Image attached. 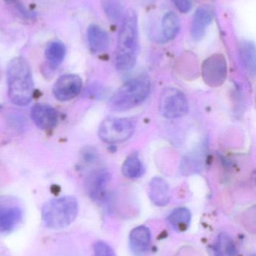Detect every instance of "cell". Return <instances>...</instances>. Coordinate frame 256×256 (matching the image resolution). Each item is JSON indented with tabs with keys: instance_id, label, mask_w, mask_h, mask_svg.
<instances>
[{
	"instance_id": "1",
	"label": "cell",
	"mask_w": 256,
	"mask_h": 256,
	"mask_svg": "<svg viewBox=\"0 0 256 256\" xmlns=\"http://www.w3.org/2000/svg\"><path fill=\"white\" fill-rule=\"evenodd\" d=\"M138 51V18L135 10L129 9L123 16L116 48L115 66L117 70H131L136 63Z\"/></svg>"
},
{
	"instance_id": "2",
	"label": "cell",
	"mask_w": 256,
	"mask_h": 256,
	"mask_svg": "<svg viewBox=\"0 0 256 256\" xmlns=\"http://www.w3.org/2000/svg\"><path fill=\"white\" fill-rule=\"evenodd\" d=\"M8 93L11 102L18 106H27L34 92V84L28 62L17 57L9 62L7 68Z\"/></svg>"
},
{
	"instance_id": "3",
	"label": "cell",
	"mask_w": 256,
	"mask_h": 256,
	"mask_svg": "<svg viewBox=\"0 0 256 256\" xmlns=\"http://www.w3.org/2000/svg\"><path fill=\"white\" fill-rule=\"evenodd\" d=\"M150 90L151 84L147 76H137L126 82L114 93L110 100V108L115 112L136 108L147 98Z\"/></svg>"
},
{
	"instance_id": "4",
	"label": "cell",
	"mask_w": 256,
	"mask_h": 256,
	"mask_svg": "<svg viewBox=\"0 0 256 256\" xmlns=\"http://www.w3.org/2000/svg\"><path fill=\"white\" fill-rule=\"evenodd\" d=\"M79 206L73 196L54 198L44 204L42 220L48 228L60 230L70 226L78 216Z\"/></svg>"
},
{
	"instance_id": "5",
	"label": "cell",
	"mask_w": 256,
	"mask_h": 256,
	"mask_svg": "<svg viewBox=\"0 0 256 256\" xmlns=\"http://www.w3.org/2000/svg\"><path fill=\"white\" fill-rule=\"evenodd\" d=\"M134 131L135 126L128 118H108L101 124L99 136L104 142L116 144L129 140Z\"/></svg>"
},
{
	"instance_id": "6",
	"label": "cell",
	"mask_w": 256,
	"mask_h": 256,
	"mask_svg": "<svg viewBox=\"0 0 256 256\" xmlns=\"http://www.w3.org/2000/svg\"><path fill=\"white\" fill-rule=\"evenodd\" d=\"M159 110L168 120L181 118L189 111L187 99L183 92L175 88H167L159 98Z\"/></svg>"
},
{
	"instance_id": "7",
	"label": "cell",
	"mask_w": 256,
	"mask_h": 256,
	"mask_svg": "<svg viewBox=\"0 0 256 256\" xmlns=\"http://www.w3.org/2000/svg\"><path fill=\"white\" fill-rule=\"evenodd\" d=\"M204 82L210 87L221 86L227 78V62L222 54H216L207 58L201 67Z\"/></svg>"
},
{
	"instance_id": "8",
	"label": "cell",
	"mask_w": 256,
	"mask_h": 256,
	"mask_svg": "<svg viewBox=\"0 0 256 256\" xmlns=\"http://www.w3.org/2000/svg\"><path fill=\"white\" fill-rule=\"evenodd\" d=\"M82 86V80L78 75L64 74L54 84L53 94L59 102H69L78 96Z\"/></svg>"
},
{
	"instance_id": "9",
	"label": "cell",
	"mask_w": 256,
	"mask_h": 256,
	"mask_svg": "<svg viewBox=\"0 0 256 256\" xmlns=\"http://www.w3.org/2000/svg\"><path fill=\"white\" fill-rule=\"evenodd\" d=\"M32 120L37 127L49 130L56 127L58 122V114L52 106L45 104H36L30 112Z\"/></svg>"
},
{
	"instance_id": "10",
	"label": "cell",
	"mask_w": 256,
	"mask_h": 256,
	"mask_svg": "<svg viewBox=\"0 0 256 256\" xmlns=\"http://www.w3.org/2000/svg\"><path fill=\"white\" fill-rule=\"evenodd\" d=\"M151 242V232L145 226L133 228L129 234V248L134 256H144Z\"/></svg>"
},
{
	"instance_id": "11",
	"label": "cell",
	"mask_w": 256,
	"mask_h": 256,
	"mask_svg": "<svg viewBox=\"0 0 256 256\" xmlns=\"http://www.w3.org/2000/svg\"><path fill=\"white\" fill-rule=\"evenodd\" d=\"M213 19V10L210 6H201L197 9L191 26V36L194 40H200L204 38Z\"/></svg>"
},
{
	"instance_id": "12",
	"label": "cell",
	"mask_w": 256,
	"mask_h": 256,
	"mask_svg": "<svg viewBox=\"0 0 256 256\" xmlns=\"http://www.w3.org/2000/svg\"><path fill=\"white\" fill-rule=\"evenodd\" d=\"M111 178L110 173L103 170L93 172L88 176L87 192L93 200H99L104 196Z\"/></svg>"
},
{
	"instance_id": "13",
	"label": "cell",
	"mask_w": 256,
	"mask_h": 256,
	"mask_svg": "<svg viewBox=\"0 0 256 256\" xmlns=\"http://www.w3.org/2000/svg\"><path fill=\"white\" fill-rule=\"evenodd\" d=\"M149 196L156 206L163 207L168 204L171 195L166 180L161 177L153 178L149 184Z\"/></svg>"
},
{
	"instance_id": "14",
	"label": "cell",
	"mask_w": 256,
	"mask_h": 256,
	"mask_svg": "<svg viewBox=\"0 0 256 256\" xmlns=\"http://www.w3.org/2000/svg\"><path fill=\"white\" fill-rule=\"evenodd\" d=\"M87 38L90 49L94 52H102L109 46L108 33L96 24H92L87 30Z\"/></svg>"
},
{
	"instance_id": "15",
	"label": "cell",
	"mask_w": 256,
	"mask_h": 256,
	"mask_svg": "<svg viewBox=\"0 0 256 256\" xmlns=\"http://www.w3.org/2000/svg\"><path fill=\"white\" fill-rule=\"evenodd\" d=\"M23 213L18 207L0 208V232L13 230L22 220Z\"/></svg>"
},
{
	"instance_id": "16",
	"label": "cell",
	"mask_w": 256,
	"mask_h": 256,
	"mask_svg": "<svg viewBox=\"0 0 256 256\" xmlns=\"http://www.w3.org/2000/svg\"><path fill=\"white\" fill-rule=\"evenodd\" d=\"M192 214L190 210L186 208H178L174 209L171 213L168 215V224L173 227V228L177 231L183 232L187 230L190 225Z\"/></svg>"
},
{
	"instance_id": "17",
	"label": "cell",
	"mask_w": 256,
	"mask_h": 256,
	"mask_svg": "<svg viewBox=\"0 0 256 256\" xmlns=\"http://www.w3.org/2000/svg\"><path fill=\"white\" fill-rule=\"evenodd\" d=\"M66 54V46L64 44L58 40L50 43L45 50V56L48 62L49 63L50 66L54 68L58 67L63 62Z\"/></svg>"
},
{
	"instance_id": "18",
	"label": "cell",
	"mask_w": 256,
	"mask_h": 256,
	"mask_svg": "<svg viewBox=\"0 0 256 256\" xmlns=\"http://www.w3.org/2000/svg\"><path fill=\"white\" fill-rule=\"evenodd\" d=\"M180 19L174 12H168L162 18V38L165 40L174 39L180 30Z\"/></svg>"
},
{
	"instance_id": "19",
	"label": "cell",
	"mask_w": 256,
	"mask_h": 256,
	"mask_svg": "<svg viewBox=\"0 0 256 256\" xmlns=\"http://www.w3.org/2000/svg\"><path fill=\"white\" fill-rule=\"evenodd\" d=\"M215 256H238L237 248L232 238L226 233L218 236L214 246Z\"/></svg>"
},
{
	"instance_id": "20",
	"label": "cell",
	"mask_w": 256,
	"mask_h": 256,
	"mask_svg": "<svg viewBox=\"0 0 256 256\" xmlns=\"http://www.w3.org/2000/svg\"><path fill=\"white\" fill-rule=\"evenodd\" d=\"M240 55L242 62L249 73H255V46L253 42L243 40L240 45Z\"/></svg>"
},
{
	"instance_id": "21",
	"label": "cell",
	"mask_w": 256,
	"mask_h": 256,
	"mask_svg": "<svg viewBox=\"0 0 256 256\" xmlns=\"http://www.w3.org/2000/svg\"><path fill=\"white\" fill-rule=\"evenodd\" d=\"M122 172L128 178H138L144 174V166L136 155H131L123 162Z\"/></svg>"
},
{
	"instance_id": "22",
	"label": "cell",
	"mask_w": 256,
	"mask_h": 256,
	"mask_svg": "<svg viewBox=\"0 0 256 256\" xmlns=\"http://www.w3.org/2000/svg\"><path fill=\"white\" fill-rule=\"evenodd\" d=\"M102 6L108 18L113 22L123 18V7L119 0H102Z\"/></svg>"
},
{
	"instance_id": "23",
	"label": "cell",
	"mask_w": 256,
	"mask_h": 256,
	"mask_svg": "<svg viewBox=\"0 0 256 256\" xmlns=\"http://www.w3.org/2000/svg\"><path fill=\"white\" fill-rule=\"evenodd\" d=\"M94 256H117L115 251L104 242H96L93 246Z\"/></svg>"
},
{
	"instance_id": "24",
	"label": "cell",
	"mask_w": 256,
	"mask_h": 256,
	"mask_svg": "<svg viewBox=\"0 0 256 256\" xmlns=\"http://www.w3.org/2000/svg\"><path fill=\"white\" fill-rule=\"evenodd\" d=\"M181 13H188L192 9L191 0H171Z\"/></svg>"
}]
</instances>
